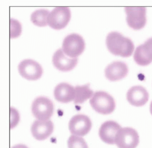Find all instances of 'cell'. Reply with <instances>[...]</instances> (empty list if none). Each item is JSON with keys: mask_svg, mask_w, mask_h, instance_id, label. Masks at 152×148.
Returning a JSON list of instances; mask_svg holds the SVG:
<instances>
[{"mask_svg": "<svg viewBox=\"0 0 152 148\" xmlns=\"http://www.w3.org/2000/svg\"><path fill=\"white\" fill-rule=\"evenodd\" d=\"M12 148H28V147L24 144H17L12 147Z\"/></svg>", "mask_w": 152, "mask_h": 148, "instance_id": "7402d4cb", "label": "cell"}, {"mask_svg": "<svg viewBox=\"0 0 152 148\" xmlns=\"http://www.w3.org/2000/svg\"><path fill=\"white\" fill-rule=\"evenodd\" d=\"M75 94L74 103L75 104H82L90 98L93 95V92L90 89V85H77L74 88Z\"/></svg>", "mask_w": 152, "mask_h": 148, "instance_id": "e0dca14e", "label": "cell"}, {"mask_svg": "<svg viewBox=\"0 0 152 148\" xmlns=\"http://www.w3.org/2000/svg\"><path fill=\"white\" fill-rule=\"evenodd\" d=\"M21 33V25L20 23L14 19L10 20V37L15 38Z\"/></svg>", "mask_w": 152, "mask_h": 148, "instance_id": "ffe728a7", "label": "cell"}, {"mask_svg": "<svg viewBox=\"0 0 152 148\" xmlns=\"http://www.w3.org/2000/svg\"><path fill=\"white\" fill-rule=\"evenodd\" d=\"M134 59L139 65L145 66L152 62V38L139 45L134 51Z\"/></svg>", "mask_w": 152, "mask_h": 148, "instance_id": "7c38bea8", "label": "cell"}, {"mask_svg": "<svg viewBox=\"0 0 152 148\" xmlns=\"http://www.w3.org/2000/svg\"><path fill=\"white\" fill-rule=\"evenodd\" d=\"M54 130V124L50 120L35 121L31 126V133L33 137L38 140H44L52 134Z\"/></svg>", "mask_w": 152, "mask_h": 148, "instance_id": "8fae6325", "label": "cell"}, {"mask_svg": "<svg viewBox=\"0 0 152 148\" xmlns=\"http://www.w3.org/2000/svg\"><path fill=\"white\" fill-rule=\"evenodd\" d=\"M148 93L142 86H134L126 93V100L129 103L136 107L145 105L148 100Z\"/></svg>", "mask_w": 152, "mask_h": 148, "instance_id": "5bb4252c", "label": "cell"}, {"mask_svg": "<svg viewBox=\"0 0 152 148\" xmlns=\"http://www.w3.org/2000/svg\"><path fill=\"white\" fill-rule=\"evenodd\" d=\"M92 123L90 118L82 114L74 116L69 122V129L72 134L76 136H84L91 129Z\"/></svg>", "mask_w": 152, "mask_h": 148, "instance_id": "9c48e42d", "label": "cell"}, {"mask_svg": "<svg viewBox=\"0 0 152 148\" xmlns=\"http://www.w3.org/2000/svg\"><path fill=\"white\" fill-rule=\"evenodd\" d=\"M125 11L126 14V22L131 28L139 30L145 26L147 21L145 7H126Z\"/></svg>", "mask_w": 152, "mask_h": 148, "instance_id": "8992f818", "label": "cell"}, {"mask_svg": "<svg viewBox=\"0 0 152 148\" xmlns=\"http://www.w3.org/2000/svg\"><path fill=\"white\" fill-rule=\"evenodd\" d=\"M129 68L124 62L116 61L108 65L105 70L106 78L110 81H117L127 75Z\"/></svg>", "mask_w": 152, "mask_h": 148, "instance_id": "4fadbf2b", "label": "cell"}, {"mask_svg": "<svg viewBox=\"0 0 152 148\" xmlns=\"http://www.w3.org/2000/svg\"><path fill=\"white\" fill-rule=\"evenodd\" d=\"M150 113H151V114L152 115V101L151 102V104H150Z\"/></svg>", "mask_w": 152, "mask_h": 148, "instance_id": "603a6c76", "label": "cell"}, {"mask_svg": "<svg viewBox=\"0 0 152 148\" xmlns=\"http://www.w3.org/2000/svg\"><path fill=\"white\" fill-rule=\"evenodd\" d=\"M71 18L70 9L67 7H57L50 12L48 17V24L54 29L64 28Z\"/></svg>", "mask_w": 152, "mask_h": 148, "instance_id": "5b68a950", "label": "cell"}, {"mask_svg": "<svg viewBox=\"0 0 152 148\" xmlns=\"http://www.w3.org/2000/svg\"><path fill=\"white\" fill-rule=\"evenodd\" d=\"M85 45V41L82 36L77 34H71L63 40L62 50L69 57L77 58L83 52Z\"/></svg>", "mask_w": 152, "mask_h": 148, "instance_id": "3957f363", "label": "cell"}, {"mask_svg": "<svg viewBox=\"0 0 152 148\" xmlns=\"http://www.w3.org/2000/svg\"><path fill=\"white\" fill-rule=\"evenodd\" d=\"M92 108L97 112L103 115L111 114L115 109L116 103L114 98L105 92H97L90 100Z\"/></svg>", "mask_w": 152, "mask_h": 148, "instance_id": "7a4b0ae2", "label": "cell"}, {"mask_svg": "<svg viewBox=\"0 0 152 148\" xmlns=\"http://www.w3.org/2000/svg\"><path fill=\"white\" fill-rule=\"evenodd\" d=\"M54 94L57 101L68 103L74 100L75 89L72 85L67 83H61L56 87Z\"/></svg>", "mask_w": 152, "mask_h": 148, "instance_id": "2e32d148", "label": "cell"}, {"mask_svg": "<svg viewBox=\"0 0 152 148\" xmlns=\"http://www.w3.org/2000/svg\"><path fill=\"white\" fill-rule=\"evenodd\" d=\"M121 129V126L116 122L113 121H106L101 125L99 129V137L105 143L109 144H115L116 137Z\"/></svg>", "mask_w": 152, "mask_h": 148, "instance_id": "30bf717a", "label": "cell"}, {"mask_svg": "<svg viewBox=\"0 0 152 148\" xmlns=\"http://www.w3.org/2000/svg\"><path fill=\"white\" fill-rule=\"evenodd\" d=\"M32 113L39 120H48L54 113V104L49 99L40 96L37 97L32 104Z\"/></svg>", "mask_w": 152, "mask_h": 148, "instance_id": "277c9868", "label": "cell"}, {"mask_svg": "<svg viewBox=\"0 0 152 148\" xmlns=\"http://www.w3.org/2000/svg\"><path fill=\"white\" fill-rule=\"evenodd\" d=\"M54 67L61 71L72 70L77 64V58H68L63 53L62 49H58L53 57Z\"/></svg>", "mask_w": 152, "mask_h": 148, "instance_id": "9a60e30c", "label": "cell"}, {"mask_svg": "<svg viewBox=\"0 0 152 148\" xmlns=\"http://www.w3.org/2000/svg\"><path fill=\"white\" fill-rule=\"evenodd\" d=\"M106 44L109 51L115 56L130 57L134 51L132 41L118 32H111L107 37Z\"/></svg>", "mask_w": 152, "mask_h": 148, "instance_id": "6da1fadb", "label": "cell"}, {"mask_svg": "<svg viewBox=\"0 0 152 148\" xmlns=\"http://www.w3.org/2000/svg\"><path fill=\"white\" fill-rule=\"evenodd\" d=\"M49 14V11L46 9L35 10L31 14V20L35 25L37 26H46L48 24V17Z\"/></svg>", "mask_w": 152, "mask_h": 148, "instance_id": "ac0fdd59", "label": "cell"}, {"mask_svg": "<svg viewBox=\"0 0 152 148\" xmlns=\"http://www.w3.org/2000/svg\"><path fill=\"white\" fill-rule=\"evenodd\" d=\"M68 148H88L83 138L76 135H71L68 141Z\"/></svg>", "mask_w": 152, "mask_h": 148, "instance_id": "d6986e66", "label": "cell"}, {"mask_svg": "<svg viewBox=\"0 0 152 148\" xmlns=\"http://www.w3.org/2000/svg\"><path fill=\"white\" fill-rule=\"evenodd\" d=\"M139 135L130 127L121 128L116 137L115 144L119 148H136L139 144Z\"/></svg>", "mask_w": 152, "mask_h": 148, "instance_id": "52a82bcc", "label": "cell"}, {"mask_svg": "<svg viewBox=\"0 0 152 148\" xmlns=\"http://www.w3.org/2000/svg\"><path fill=\"white\" fill-rule=\"evenodd\" d=\"M20 75L29 81H35L41 78L43 74L42 66L31 59L21 61L18 67Z\"/></svg>", "mask_w": 152, "mask_h": 148, "instance_id": "ba28073f", "label": "cell"}, {"mask_svg": "<svg viewBox=\"0 0 152 148\" xmlns=\"http://www.w3.org/2000/svg\"><path fill=\"white\" fill-rule=\"evenodd\" d=\"M20 121V115L18 111L14 108H10V129L14 128Z\"/></svg>", "mask_w": 152, "mask_h": 148, "instance_id": "44dd1931", "label": "cell"}]
</instances>
